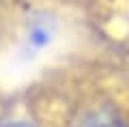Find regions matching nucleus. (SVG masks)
<instances>
[{"mask_svg":"<svg viewBox=\"0 0 129 127\" xmlns=\"http://www.w3.org/2000/svg\"><path fill=\"white\" fill-rule=\"evenodd\" d=\"M78 127H125V123L110 110H99L82 118Z\"/></svg>","mask_w":129,"mask_h":127,"instance_id":"f257e3e1","label":"nucleus"},{"mask_svg":"<svg viewBox=\"0 0 129 127\" xmlns=\"http://www.w3.org/2000/svg\"><path fill=\"white\" fill-rule=\"evenodd\" d=\"M32 41H35V43H45L47 32H43L41 28H35V30H32Z\"/></svg>","mask_w":129,"mask_h":127,"instance_id":"f03ea898","label":"nucleus"},{"mask_svg":"<svg viewBox=\"0 0 129 127\" xmlns=\"http://www.w3.org/2000/svg\"><path fill=\"white\" fill-rule=\"evenodd\" d=\"M7 127H32V125H28V123H11Z\"/></svg>","mask_w":129,"mask_h":127,"instance_id":"7ed1b4c3","label":"nucleus"}]
</instances>
